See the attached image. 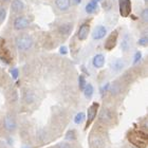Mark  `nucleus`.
Returning <instances> with one entry per match:
<instances>
[{"label": "nucleus", "instance_id": "33", "mask_svg": "<svg viewBox=\"0 0 148 148\" xmlns=\"http://www.w3.org/2000/svg\"><path fill=\"white\" fill-rule=\"evenodd\" d=\"M11 0H0V4H4V3H8L10 2Z\"/></svg>", "mask_w": 148, "mask_h": 148}, {"label": "nucleus", "instance_id": "34", "mask_svg": "<svg viewBox=\"0 0 148 148\" xmlns=\"http://www.w3.org/2000/svg\"><path fill=\"white\" fill-rule=\"evenodd\" d=\"M92 1H94V2H99L101 0H92Z\"/></svg>", "mask_w": 148, "mask_h": 148}, {"label": "nucleus", "instance_id": "25", "mask_svg": "<svg viewBox=\"0 0 148 148\" xmlns=\"http://www.w3.org/2000/svg\"><path fill=\"white\" fill-rule=\"evenodd\" d=\"M147 42H148V38H147V36H146V35L142 36L139 40H138V45H140V46H142V47L147 46Z\"/></svg>", "mask_w": 148, "mask_h": 148}, {"label": "nucleus", "instance_id": "13", "mask_svg": "<svg viewBox=\"0 0 148 148\" xmlns=\"http://www.w3.org/2000/svg\"><path fill=\"white\" fill-rule=\"evenodd\" d=\"M131 41H132L131 35L126 33V34L123 36V38H122V41H121V50H122L123 52L129 51L130 48H131Z\"/></svg>", "mask_w": 148, "mask_h": 148}, {"label": "nucleus", "instance_id": "3", "mask_svg": "<svg viewBox=\"0 0 148 148\" xmlns=\"http://www.w3.org/2000/svg\"><path fill=\"white\" fill-rule=\"evenodd\" d=\"M32 18L27 15H18L13 21V28L15 31H23L32 23Z\"/></svg>", "mask_w": 148, "mask_h": 148}, {"label": "nucleus", "instance_id": "16", "mask_svg": "<svg viewBox=\"0 0 148 148\" xmlns=\"http://www.w3.org/2000/svg\"><path fill=\"white\" fill-rule=\"evenodd\" d=\"M91 144H92V146L94 148H103L105 145V141L101 136H95L91 139Z\"/></svg>", "mask_w": 148, "mask_h": 148}, {"label": "nucleus", "instance_id": "17", "mask_svg": "<svg viewBox=\"0 0 148 148\" xmlns=\"http://www.w3.org/2000/svg\"><path fill=\"white\" fill-rule=\"evenodd\" d=\"M4 125H5V128L9 130V131H12V130H14L16 128L15 121H14V119H13L12 116H10V115H8V116L4 119Z\"/></svg>", "mask_w": 148, "mask_h": 148}, {"label": "nucleus", "instance_id": "14", "mask_svg": "<svg viewBox=\"0 0 148 148\" xmlns=\"http://www.w3.org/2000/svg\"><path fill=\"white\" fill-rule=\"evenodd\" d=\"M92 64L95 68L99 69L105 65V56L103 54H96L92 59Z\"/></svg>", "mask_w": 148, "mask_h": 148}, {"label": "nucleus", "instance_id": "22", "mask_svg": "<svg viewBox=\"0 0 148 148\" xmlns=\"http://www.w3.org/2000/svg\"><path fill=\"white\" fill-rule=\"evenodd\" d=\"M84 120H85V113H84V112L77 113L76 115H75V117H74V122H75V124H77V125L83 123Z\"/></svg>", "mask_w": 148, "mask_h": 148}, {"label": "nucleus", "instance_id": "4", "mask_svg": "<svg viewBox=\"0 0 148 148\" xmlns=\"http://www.w3.org/2000/svg\"><path fill=\"white\" fill-rule=\"evenodd\" d=\"M0 59L5 64H11V62H12L11 51L6 46L4 39H2V38H0Z\"/></svg>", "mask_w": 148, "mask_h": 148}, {"label": "nucleus", "instance_id": "26", "mask_svg": "<svg viewBox=\"0 0 148 148\" xmlns=\"http://www.w3.org/2000/svg\"><path fill=\"white\" fill-rule=\"evenodd\" d=\"M141 17H142V20L144 22H147L148 21V10L147 9H144L141 13Z\"/></svg>", "mask_w": 148, "mask_h": 148}, {"label": "nucleus", "instance_id": "15", "mask_svg": "<svg viewBox=\"0 0 148 148\" xmlns=\"http://www.w3.org/2000/svg\"><path fill=\"white\" fill-rule=\"evenodd\" d=\"M124 66H125V62H124L123 59L117 58V59H114L113 62H112V64H111V69H112L114 72H120V71H122V69L124 68Z\"/></svg>", "mask_w": 148, "mask_h": 148}, {"label": "nucleus", "instance_id": "20", "mask_svg": "<svg viewBox=\"0 0 148 148\" xmlns=\"http://www.w3.org/2000/svg\"><path fill=\"white\" fill-rule=\"evenodd\" d=\"M6 8L3 4H0V25H2L6 17Z\"/></svg>", "mask_w": 148, "mask_h": 148}, {"label": "nucleus", "instance_id": "5", "mask_svg": "<svg viewBox=\"0 0 148 148\" xmlns=\"http://www.w3.org/2000/svg\"><path fill=\"white\" fill-rule=\"evenodd\" d=\"M117 38H119V31L117 30H114L108 35V37L105 40V43H104V47L107 51H111L114 49V47L116 46Z\"/></svg>", "mask_w": 148, "mask_h": 148}, {"label": "nucleus", "instance_id": "1", "mask_svg": "<svg viewBox=\"0 0 148 148\" xmlns=\"http://www.w3.org/2000/svg\"><path fill=\"white\" fill-rule=\"evenodd\" d=\"M15 46L20 52H27L34 46V39L31 35L22 33L15 37Z\"/></svg>", "mask_w": 148, "mask_h": 148}, {"label": "nucleus", "instance_id": "28", "mask_svg": "<svg viewBox=\"0 0 148 148\" xmlns=\"http://www.w3.org/2000/svg\"><path fill=\"white\" fill-rule=\"evenodd\" d=\"M141 58H142V53L141 52H136V54H134V59H133V64H138V62L141 60Z\"/></svg>", "mask_w": 148, "mask_h": 148}, {"label": "nucleus", "instance_id": "19", "mask_svg": "<svg viewBox=\"0 0 148 148\" xmlns=\"http://www.w3.org/2000/svg\"><path fill=\"white\" fill-rule=\"evenodd\" d=\"M83 91H84V93H85V96H86L87 99H90V97L93 95L94 89H93V86L91 84H86V86H85Z\"/></svg>", "mask_w": 148, "mask_h": 148}, {"label": "nucleus", "instance_id": "35", "mask_svg": "<svg viewBox=\"0 0 148 148\" xmlns=\"http://www.w3.org/2000/svg\"><path fill=\"white\" fill-rule=\"evenodd\" d=\"M23 148H25V147H23Z\"/></svg>", "mask_w": 148, "mask_h": 148}, {"label": "nucleus", "instance_id": "29", "mask_svg": "<svg viewBox=\"0 0 148 148\" xmlns=\"http://www.w3.org/2000/svg\"><path fill=\"white\" fill-rule=\"evenodd\" d=\"M11 74H12V76H13V78L14 79H16L17 77H18V69H16V68H14V69H12L11 70Z\"/></svg>", "mask_w": 148, "mask_h": 148}, {"label": "nucleus", "instance_id": "23", "mask_svg": "<svg viewBox=\"0 0 148 148\" xmlns=\"http://www.w3.org/2000/svg\"><path fill=\"white\" fill-rule=\"evenodd\" d=\"M110 120H111V115L109 114V111L108 110L102 111V113H101V121L107 122V121H110Z\"/></svg>", "mask_w": 148, "mask_h": 148}, {"label": "nucleus", "instance_id": "21", "mask_svg": "<svg viewBox=\"0 0 148 148\" xmlns=\"http://www.w3.org/2000/svg\"><path fill=\"white\" fill-rule=\"evenodd\" d=\"M113 6V1L112 0H103V9L105 11H110Z\"/></svg>", "mask_w": 148, "mask_h": 148}, {"label": "nucleus", "instance_id": "30", "mask_svg": "<svg viewBox=\"0 0 148 148\" xmlns=\"http://www.w3.org/2000/svg\"><path fill=\"white\" fill-rule=\"evenodd\" d=\"M56 148H71V147H70V145H69L68 143L62 142V143H59L58 145L56 146Z\"/></svg>", "mask_w": 148, "mask_h": 148}, {"label": "nucleus", "instance_id": "8", "mask_svg": "<svg viewBox=\"0 0 148 148\" xmlns=\"http://www.w3.org/2000/svg\"><path fill=\"white\" fill-rule=\"evenodd\" d=\"M25 9L22 0H12L11 1V12L15 15H20Z\"/></svg>", "mask_w": 148, "mask_h": 148}, {"label": "nucleus", "instance_id": "18", "mask_svg": "<svg viewBox=\"0 0 148 148\" xmlns=\"http://www.w3.org/2000/svg\"><path fill=\"white\" fill-rule=\"evenodd\" d=\"M85 10H86L87 14H92V13H94L97 10V2H94V1L91 0L90 2H88L86 4Z\"/></svg>", "mask_w": 148, "mask_h": 148}, {"label": "nucleus", "instance_id": "24", "mask_svg": "<svg viewBox=\"0 0 148 148\" xmlns=\"http://www.w3.org/2000/svg\"><path fill=\"white\" fill-rule=\"evenodd\" d=\"M86 78H85V76L84 75H79V77H78V86H79V89L83 91L84 88H85V86H86Z\"/></svg>", "mask_w": 148, "mask_h": 148}, {"label": "nucleus", "instance_id": "6", "mask_svg": "<svg viewBox=\"0 0 148 148\" xmlns=\"http://www.w3.org/2000/svg\"><path fill=\"white\" fill-rule=\"evenodd\" d=\"M120 14L122 17H128L131 13V1L130 0H119Z\"/></svg>", "mask_w": 148, "mask_h": 148}, {"label": "nucleus", "instance_id": "27", "mask_svg": "<svg viewBox=\"0 0 148 148\" xmlns=\"http://www.w3.org/2000/svg\"><path fill=\"white\" fill-rule=\"evenodd\" d=\"M25 101L28 103H31L34 101V94L32 92H27L25 93Z\"/></svg>", "mask_w": 148, "mask_h": 148}, {"label": "nucleus", "instance_id": "32", "mask_svg": "<svg viewBox=\"0 0 148 148\" xmlns=\"http://www.w3.org/2000/svg\"><path fill=\"white\" fill-rule=\"evenodd\" d=\"M80 2H82V0H71V4L73 5H78L80 4Z\"/></svg>", "mask_w": 148, "mask_h": 148}, {"label": "nucleus", "instance_id": "11", "mask_svg": "<svg viewBox=\"0 0 148 148\" xmlns=\"http://www.w3.org/2000/svg\"><path fill=\"white\" fill-rule=\"evenodd\" d=\"M90 33V25L88 22H85L80 25L78 31H77V39L83 41V40L87 39V37Z\"/></svg>", "mask_w": 148, "mask_h": 148}, {"label": "nucleus", "instance_id": "9", "mask_svg": "<svg viewBox=\"0 0 148 148\" xmlns=\"http://www.w3.org/2000/svg\"><path fill=\"white\" fill-rule=\"evenodd\" d=\"M92 38L94 40H101L103 39L104 37H106L107 35V28H106L105 25H96L94 30L92 31Z\"/></svg>", "mask_w": 148, "mask_h": 148}, {"label": "nucleus", "instance_id": "10", "mask_svg": "<svg viewBox=\"0 0 148 148\" xmlns=\"http://www.w3.org/2000/svg\"><path fill=\"white\" fill-rule=\"evenodd\" d=\"M54 4L56 9L62 13H67L72 5L71 0H54Z\"/></svg>", "mask_w": 148, "mask_h": 148}, {"label": "nucleus", "instance_id": "2", "mask_svg": "<svg viewBox=\"0 0 148 148\" xmlns=\"http://www.w3.org/2000/svg\"><path fill=\"white\" fill-rule=\"evenodd\" d=\"M128 141L138 148H145L147 145V136L141 130H131L128 133Z\"/></svg>", "mask_w": 148, "mask_h": 148}, {"label": "nucleus", "instance_id": "12", "mask_svg": "<svg viewBox=\"0 0 148 148\" xmlns=\"http://www.w3.org/2000/svg\"><path fill=\"white\" fill-rule=\"evenodd\" d=\"M97 108H99V104H97V103H93L92 105L88 108V121H87L86 129L92 124V122L94 121V119H95L96 112H97Z\"/></svg>", "mask_w": 148, "mask_h": 148}, {"label": "nucleus", "instance_id": "7", "mask_svg": "<svg viewBox=\"0 0 148 148\" xmlns=\"http://www.w3.org/2000/svg\"><path fill=\"white\" fill-rule=\"evenodd\" d=\"M73 30V23L72 22H62L57 27V32L62 37H68L71 34Z\"/></svg>", "mask_w": 148, "mask_h": 148}, {"label": "nucleus", "instance_id": "31", "mask_svg": "<svg viewBox=\"0 0 148 148\" xmlns=\"http://www.w3.org/2000/svg\"><path fill=\"white\" fill-rule=\"evenodd\" d=\"M59 52L62 53V54H64V55H66L67 53H68V50H67V48H66L65 46L60 47V49H59Z\"/></svg>", "mask_w": 148, "mask_h": 148}]
</instances>
